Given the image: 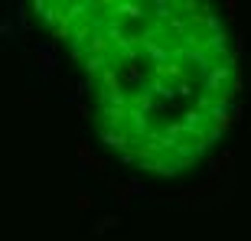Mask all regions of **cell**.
Returning <instances> with one entry per match:
<instances>
[{
  "instance_id": "6",
  "label": "cell",
  "mask_w": 251,
  "mask_h": 241,
  "mask_svg": "<svg viewBox=\"0 0 251 241\" xmlns=\"http://www.w3.org/2000/svg\"><path fill=\"white\" fill-rule=\"evenodd\" d=\"M219 160H222L225 173H232V167H235V157H232V150H225V153H222V157H219Z\"/></svg>"
},
{
  "instance_id": "8",
  "label": "cell",
  "mask_w": 251,
  "mask_h": 241,
  "mask_svg": "<svg viewBox=\"0 0 251 241\" xmlns=\"http://www.w3.org/2000/svg\"><path fill=\"white\" fill-rule=\"evenodd\" d=\"M75 114H78L82 120H88V114H92V111H88V104H78V108H75Z\"/></svg>"
},
{
  "instance_id": "2",
  "label": "cell",
  "mask_w": 251,
  "mask_h": 241,
  "mask_svg": "<svg viewBox=\"0 0 251 241\" xmlns=\"http://www.w3.org/2000/svg\"><path fill=\"white\" fill-rule=\"evenodd\" d=\"M118 225H121V218H118V215H104L101 222L92 225V232H95V235H104L108 228H118Z\"/></svg>"
},
{
  "instance_id": "1",
  "label": "cell",
  "mask_w": 251,
  "mask_h": 241,
  "mask_svg": "<svg viewBox=\"0 0 251 241\" xmlns=\"http://www.w3.org/2000/svg\"><path fill=\"white\" fill-rule=\"evenodd\" d=\"M111 189H114V202L121 205V209H127V205H130V199H134V189H130L127 183H114Z\"/></svg>"
},
{
  "instance_id": "5",
  "label": "cell",
  "mask_w": 251,
  "mask_h": 241,
  "mask_svg": "<svg viewBox=\"0 0 251 241\" xmlns=\"http://www.w3.org/2000/svg\"><path fill=\"white\" fill-rule=\"evenodd\" d=\"M95 157V150H92V144H85V140H78V160H82V167L88 163V160Z\"/></svg>"
},
{
  "instance_id": "7",
  "label": "cell",
  "mask_w": 251,
  "mask_h": 241,
  "mask_svg": "<svg viewBox=\"0 0 251 241\" xmlns=\"http://www.w3.org/2000/svg\"><path fill=\"white\" fill-rule=\"evenodd\" d=\"M235 10H238V3H235V0H228V3H225V17H228V23H232V20L238 17Z\"/></svg>"
},
{
  "instance_id": "3",
  "label": "cell",
  "mask_w": 251,
  "mask_h": 241,
  "mask_svg": "<svg viewBox=\"0 0 251 241\" xmlns=\"http://www.w3.org/2000/svg\"><path fill=\"white\" fill-rule=\"evenodd\" d=\"M75 205H78L82 212H88V209H95V205H98V199H95L92 193H78V199H75Z\"/></svg>"
},
{
  "instance_id": "4",
  "label": "cell",
  "mask_w": 251,
  "mask_h": 241,
  "mask_svg": "<svg viewBox=\"0 0 251 241\" xmlns=\"http://www.w3.org/2000/svg\"><path fill=\"white\" fill-rule=\"evenodd\" d=\"M85 169H88L92 176H104V160L101 157H92L88 163H85Z\"/></svg>"
}]
</instances>
